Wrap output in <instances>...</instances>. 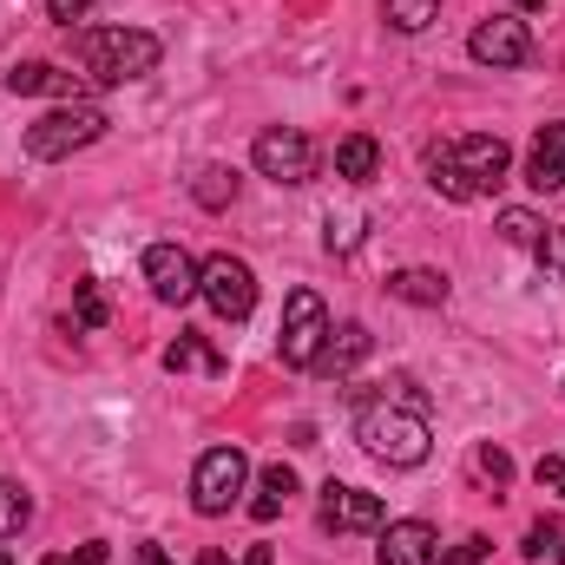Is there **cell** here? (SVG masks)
<instances>
[{
	"label": "cell",
	"mask_w": 565,
	"mask_h": 565,
	"mask_svg": "<svg viewBox=\"0 0 565 565\" xmlns=\"http://www.w3.org/2000/svg\"><path fill=\"white\" fill-rule=\"evenodd\" d=\"M507 171H513V151H507V139H493V132H467V139L440 145L427 158V184L440 198H454V204H473V198L500 191Z\"/></svg>",
	"instance_id": "obj_1"
},
{
	"label": "cell",
	"mask_w": 565,
	"mask_h": 565,
	"mask_svg": "<svg viewBox=\"0 0 565 565\" xmlns=\"http://www.w3.org/2000/svg\"><path fill=\"white\" fill-rule=\"evenodd\" d=\"M355 440H362V454H375V460H388V467H422L427 454H434V427H427V415L415 408V402H395V395L362 402Z\"/></svg>",
	"instance_id": "obj_2"
},
{
	"label": "cell",
	"mask_w": 565,
	"mask_h": 565,
	"mask_svg": "<svg viewBox=\"0 0 565 565\" xmlns=\"http://www.w3.org/2000/svg\"><path fill=\"white\" fill-rule=\"evenodd\" d=\"M158 60H164V46L145 26H93V33H79V66H86L93 86H132L145 73H158Z\"/></svg>",
	"instance_id": "obj_3"
},
{
	"label": "cell",
	"mask_w": 565,
	"mask_h": 565,
	"mask_svg": "<svg viewBox=\"0 0 565 565\" xmlns=\"http://www.w3.org/2000/svg\"><path fill=\"white\" fill-rule=\"evenodd\" d=\"M106 106H93V99H79V106H53V113H40L33 126H26V158H40V164H53V158H73V151H86V145L106 139Z\"/></svg>",
	"instance_id": "obj_4"
},
{
	"label": "cell",
	"mask_w": 565,
	"mask_h": 565,
	"mask_svg": "<svg viewBox=\"0 0 565 565\" xmlns=\"http://www.w3.org/2000/svg\"><path fill=\"white\" fill-rule=\"evenodd\" d=\"M244 487H250V460H244V447H211V454L191 467V507H198L204 520L231 513Z\"/></svg>",
	"instance_id": "obj_5"
},
{
	"label": "cell",
	"mask_w": 565,
	"mask_h": 565,
	"mask_svg": "<svg viewBox=\"0 0 565 565\" xmlns=\"http://www.w3.org/2000/svg\"><path fill=\"white\" fill-rule=\"evenodd\" d=\"M329 309H322V296L316 289H289L282 296V362L289 369H316L322 362V342H329Z\"/></svg>",
	"instance_id": "obj_6"
},
{
	"label": "cell",
	"mask_w": 565,
	"mask_h": 565,
	"mask_svg": "<svg viewBox=\"0 0 565 565\" xmlns=\"http://www.w3.org/2000/svg\"><path fill=\"white\" fill-rule=\"evenodd\" d=\"M198 296H204L224 322H244V316L257 309V277H250V264H244V257L217 250V257H204V264H198Z\"/></svg>",
	"instance_id": "obj_7"
},
{
	"label": "cell",
	"mask_w": 565,
	"mask_h": 565,
	"mask_svg": "<svg viewBox=\"0 0 565 565\" xmlns=\"http://www.w3.org/2000/svg\"><path fill=\"white\" fill-rule=\"evenodd\" d=\"M250 164L264 178H277V184H309L316 178V145L302 139L296 126H270V132H257V145H250Z\"/></svg>",
	"instance_id": "obj_8"
},
{
	"label": "cell",
	"mask_w": 565,
	"mask_h": 565,
	"mask_svg": "<svg viewBox=\"0 0 565 565\" xmlns=\"http://www.w3.org/2000/svg\"><path fill=\"white\" fill-rule=\"evenodd\" d=\"M467 53H473L480 66L507 73V66H526V60H533V33H526L520 13H493V20H480V26L467 33Z\"/></svg>",
	"instance_id": "obj_9"
},
{
	"label": "cell",
	"mask_w": 565,
	"mask_h": 565,
	"mask_svg": "<svg viewBox=\"0 0 565 565\" xmlns=\"http://www.w3.org/2000/svg\"><path fill=\"white\" fill-rule=\"evenodd\" d=\"M86 73H66V66H46V60H20L13 73H7V93H20V99H60V106H79L86 99Z\"/></svg>",
	"instance_id": "obj_10"
},
{
	"label": "cell",
	"mask_w": 565,
	"mask_h": 565,
	"mask_svg": "<svg viewBox=\"0 0 565 565\" xmlns=\"http://www.w3.org/2000/svg\"><path fill=\"white\" fill-rule=\"evenodd\" d=\"M322 526H329V533H382V526H388V513H382V500H375V493L329 480V487H322Z\"/></svg>",
	"instance_id": "obj_11"
},
{
	"label": "cell",
	"mask_w": 565,
	"mask_h": 565,
	"mask_svg": "<svg viewBox=\"0 0 565 565\" xmlns=\"http://www.w3.org/2000/svg\"><path fill=\"white\" fill-rule=\"evenodd\" d=\"M145 282H151V296H158V302L184 309V302L198 296V264H191L178 244H151V250H145Z\"/></svg>",
	"instance_id": "obj_12"
},
{
	"label": "cell",
	"mask_w": 565,
	"mask_h": 565,
	"mask_svg": "<svg viewBox=\"0 0 565 565\" xmlns=\"http://www.w3.org/2000/svg\"><path fill=\"white\" fill-rule=\"evenodd\" d=\"M375 559H382V565H434V559H440V540H434V526H427V520H388V526H382Z\"/></svg>",
	"instance_id": "obj_13"
},
{
	"label": "cell",
	"mask_w": 565,
	"mask_h": 565,
	"mask_svg": "<svg viewBox=\"0 0 565 565\" xmlns=\"http://www.w3.org/2000/svg\"><path fill=\"white\" fill-rule=\"evenodd\" d=\"M526 184H533L540 198L565 191V119L559 126H540V139L526 151Z\"/></svg>",
	"instance_id": "obj_14"
},
{
	"label": "cell",
	"mask_w": 565,
	"mask_h": 565,
	"mask_svg": "<svg viewBox=\"0 0 565 565\" xmlns=\"http://www.w3.org/2000/svg\"><path fill=\"white\" fill-rule=\"evenodd\" d=\"M369 349H375V335H369L362 322H342V329H329L316 375H349V369H362V362H369Z\"/></svg>",
	"instance_id": "obj_15"
},
{
	"label": "cell",
	"mask_w": 565,
	"mask_h": 565,
	"mask_svg": "<svg viewBox=\"0 0 565 565\" xmlns=\"http://www.w3.org/2000/svg\"><path fill=\"white\" fill-rule=\"evenodd\" d=\"M382 171V145L369 139V132H349V139L335 145V178H349V184H369Z\"/></svg>",
	"instance_id": "obj_16"
},
{
	"label": "cell",
	"mask_w": 565,
	"mask_h": 565,
	"mask_svg": "<svg viewBox=\"0 0 565 565\" xmlns=\"http://www.w3.org/2000/svg\"><path fill=\"white\" fill-rule=\"evenodd\" d=\"M388 296H402V302H415V309H440V302H447V277H440V270H395V277H388Z\"/></svg>",
	"instance_id": "obj_17"
},
{
	"label": "cell",
	"mask_w": 565,
	"mask_h": 565,
	"mask_svg": "<svg viewBox=\"0 0 565 565\" xmlns=\"http://www.w3.org/2000/svg\"><path fill=\"white\" fill-rule=\"evenodd\" d=\"M289 493H296V473L289 467H264V480H257V500H250V520H277L282 507H289Z\"/></svg>",
	"instance_id": "obj_18"
},
{
	"label": "cell",
	"mask_w": 565,
	"mask_h": 565,
	"mask_svg": "<svg viewBox=\"0 0 565 565\" xmlns=\"http://www.w3.org/2000/svg\"><path fill=\"white\" fill-rule=\"evenodd\" d=\"M382 20L395 33H427L440 20V0H382Z\"/></svg>",
	"instance_id": "obj_19"
},
{
	"label": "cell",
	"mask_w": 565,
	"mask_h": 565,
	"mask_svg": "<svg viewBox=\"0 0 565 565\" xmlns=\"http://www.w3.org/2000/svg\"><path fill=\"white\" fill-rule=\"evenodd\" d=\"M191 198H198L204 211H224V204L237 198V171H224V164H204V171L191 178Z\"/></svg>",
	"instance_id": "obj_20"
},
{
	"label": "cell",
	"mask_w": 565,
	"mask_h": 565,
	"mask_svg": "<svg viewBox=\"0 0 565 565\" xmlns=\"http://www.w3.org/2000/svg\"><path fill=\"white\" fill-rule=\"evenodd\" d=\"M164 369L178 375V369H204V375H224V355L217 349H204L198 335H178L171 349H164Z\"/></svg>",
	"instance_id": "obj_21"
},
{
	"label": "cell",
	"mask_w": 565,
	"mask_h": 565,
	"mask_svg": "<svg viewBox=\"0 0 565 565\" xmlns=\"http://www.w3.org/2000/svg\"><path fill=\"white\" fill-rule=\"evenodd\" d=\"M500 237H507L513 250H540V244H546V224H540L533 211H500Z\"/></svg>",
	"instance_id": "obj_22"
},
{
	"label": "cell",
	"mask_w": 565,
	"mask_h": 565,
	"mask_svg": "<svg viewBox=\"0 0 565 565\" xmlns=\"http://www.w3.org/2000/svg\"><path fill=\"white\" fill-rule=\"evenodd\" d=\"M26 513H33V500H26L13 480H0V540H13V533L26 526Z\"/></svg>",
	"instance_id": "obj_23"
},
{
	"label": "cell",
	"mask_w": 565,
	"mask_h": 565,
	"mask_svg": "<svg viewBox=\"0 0 565 565\" xmlns=\"http://www.w3.org/2000/svg\"><path fill=\"white\" fill-rule=\"evenodd\" d=\"M73 316H79V329H106V296H99V282H73Z\"/></svg>",
	"instance_id": "obj_24"
},
{
	"label": "cell",
	"mask_w": 565,
	"mask_h": 565,
	"mask_svg": "<svg viewBox=\"0 0 565 565\" xmlns=\"http://www.w3.org/2000/svg\"><path fill=\"white\" fill-rule=\"evenodd\" d=\"M487 553H493V546H487L480 533H467V540H454V546L440 553V565H487Z\"/></svg>",
	"instance_id": "obj_25"
},
{
	"label": "cell",
	"mask_w": 565,
	"mask_h": 565,
	"mask_svg": "<svg viewBox=\"0 0 565 565\" xmlns=\"http://www.w3.org/2000/svg\"><path fill=\"white\" fill-rule=\"evenodd\" d=\"M559 540H565V526H553V520H540V526L526 533V559H546V553H553Z\"/></svg>",
	"instance_id": "obj_26"
},
{
	"label": "cell",
	"mask_w": 565,
	"mask_h": 565,
	"mask_svg": "<svg viewBox=\"0 0 565 565\" xmlns=\"http://www.w3.org/2000/svg\"><path fill=\"white\" fill-rule=\"evenodd\" d=\"M113 553H106V540H86L79 553H46V565H106Z\"/></svg>",
	"instance_id": "obj_27"
},
{
	"label": "cell",
	"mask_w": 565,
	"mask_h": 565,
	"mask_svg": "<svg viewBox=\"0 0 565 565\" xmlns=\"http://www.w3.org/2000/svg\"><path fill=\"white\" fill-rule=\"evenodd\" d=\"M540 264L553 270V282H565V231H553V224H546V244H540Z\"/></svg>",
	"instance_id": "obj_28"
},
{
	"label": "cell",
	"mask_w": 565,
	"mask_h": 565,
	"mask_svg": "<svg viewBox=\"0 0 565 565\" xmlns=\"http://www.w3.org/2000/svg\"><path fill=\"white\" fill-rule=\"evenodd\" d=\"M480 473H487L493 487H507V480H513V460H507V447H480Z\"/></svg>",
	"instance_id": "obj_29"
},
{
	"label": "cell",
	"mask_w": 565,
	"mask_h": 565,
	"mask_svg": "<svg viewBox=\"0 0 565 565\" xmlns=\"http://www.w3.org/2000/svg\"><path fill=\"white\" fill-rule=\"evenodd\" d=\"M93 7H99V0H46V13H53L60 26H73V20H86Z\"/></svg>",
	"instance_id": "obj_30"
},
{
	"label": "cell",
	"mask_w": 565,
	"mask_h": 565,
	"mask_svg": "<svg viewBox=\"0 0 565 565\" xmlns=\"http://www.w3.org/2000/svg\"><path fill=\"white\" fill-rule=\"evenodd\" d=\"M533 480H540V487L553 493V487L565 480V454H540V467H533Z\"/></svg>",
	"instance_id": "obj_31"
},
{
	"label": "cell",
	"mask_w": 565,
	"mask_h": 565,
	"mask_svg": "<svg viewBox=\"0 0 565 565\" xmlns=\"http://www.w3.org/2000/svg\"><path fill=\"white\" fill-rule=\"evenodd\" d=\"M132 565H171V553L158 540H145V546H132Z\"/></svg>",
	"instance_id": "obj_32"
},
{
	"label": "cell",
	"mask_w": 565,
	"mask_h": 565,
	"mask_svg": "<svg viewBox=\"0 0 565 565\" xmlns=\"http://www.w3.org/2000/svg\"><path fill=\"white\" fill-rule=\"evenodd\" d=\"M270 559H277L270 546H250V553H244V565H270Z\"/></svg>",
	"instance_id": "obj_33"
},
{
	"label": "cell",
	"mask_w": 565,
	"mask_h": 565,
	"mask_svg": "<svg viewBox=\"0 0 565 565\" xmlns=\"http://www.w3.org/2000/svg\"><path fill=\"white\" fill-rule=\"evenodd\" d=\"M533 7H553V0H513V13H533Z\"/></svg>",
	"instance_id": "obj_34"
},
{
	"label": "cell",
	"mask_w": 565,
	"mask_h": 565,
	"mask_svg": "<svg viewBox=\"0 0 565 565\" xmlns=\"http://www.w3.org/2000/svg\"><path fill=\"white\" fill-rule=\"evenodd\" d=\"M198 565H231V559H224V553H204V559H198Z\"/></svg>",
	"instance_id": "obj_35"
},
{
	"label": "cell",
	"mask_w": 565,
	"mask_h": 565,
	"mask_svg": "<svg viewBox=\"0 0 565 565\" xmlns=\"http://www.w3.org/2000/svg\"><path fill=\"white\" fill-rule=\"evenodd\" d=\"M553 565H565V540H559V546H553Z\"/></svg>",
	"instance_id": "obj_36"
},
{
	"label": "cell",
	"mask_w": 565,
	"mask_h": 565,
	"mask_svg": "<svg viewBox=\"0 0 565 565\" xmlns=\"http://www.w3.org/2000/svg\"><path fill=\"white\" fill-rule=\"evenodd\" d=\"M553 493H559V500H565V480H559V487H553Z\"/></svg>",
	"instance_id": "obj_37"
},
{
	"label": "cell",
	"mask_w": 565,
	"mask_h": 565,
	"mask_svg": "<svg viewBox=\"0 0 565 565\" xmlns=\"http://www.w3.org/2000/svg\"><path fill=\"white\" fill-rule=\"evenodd\" d=\"M0 565H13V559H7V553H0Z\"/></svg>",
	"instance_id": "obj_38"
}]
</instances>
